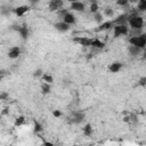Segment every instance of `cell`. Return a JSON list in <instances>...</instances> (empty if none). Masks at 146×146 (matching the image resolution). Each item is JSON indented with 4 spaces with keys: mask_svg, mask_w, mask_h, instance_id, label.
Here are the masks:
<instances>
[{
    "mask_svg": "<svg viewBox=\"0 0 146 146\" xmlns=\"http://www.w3.org/2000/svg\"><path fill=\"white\" fill-rule=\"evenodd\" d=\"M41 130H42V125L39 122L34 121V132H40Z\"/></svg>",
    "mask_w": 146,
    "mask_h": 146,
    "instance_id": "obj_27",
    "label": "cell"
},
{
    "mask_svg": "<svg viewBox=\"0 0 146 146\" xmlns=\"http://www.w3.org/2000/svg\"><path fill=\"white\" fill-rule=\"evenodd\" d=\"M67 13H68V11H67L66 9H62V10L59 11V16H60V18H63V17H64V16H65Z\"/></svg>",
    "mask_w": 146,
    "mask_h": 146,
    "instance_id": "obj_32",
    "label": "cell"
},
{
    "mask_svg": "<svg viewBox=\"0 0 146 146\" xmlns=\"http://www.w3.org/2000/svg\"><path fill=\"white\" fill-rule=\"evenodd\" d=\"M30 10V7L29 6H19V7H17V8H15L14 9V13L17 15V16H23L25 13H27Z\"/></svg>",
    "mask_w": 146,
    "mask_h": 146,
    "instance_id": "obj_12",
    "label": "cell"
},
{
    "mask_svg": "<svg viewBox=\"0 0 146 146\" xmlns=\"http://www.w3.org/2000/svg\"><path fill=\"white\" fill-rule=\"evenodd\" d=\"M128 24L131 29H141L144 25V18L141 16H138V15L129 16Z\"/></svg>",
    "mask_w": 146,
    "mask_h": 146,
    "instance_id": "obj_2",
    "label": "cell"
},
{
    "mask_svg": "<svg viewBox=\"0 0 146 146\" xmlns=\"http://www.w3.org/2000/svg\"><path fill=\"white\" fill-rule=\"evenodd\" d=\"M128 19H129V16L128 15H119L114 21H113V24L114 25H121V24H127L128 23Z\"/></svg>",
    "mask_w": 146,
    "mask_h": 146,
    "instance_id": "obj_10",
    "label": "cell"
},
{
    "mask_svg": "<svg viewBox=\"0 0 146 146\" xmlns=\"http://www.w3.org/2000/svg\"><path fill=\"white\" fill-rule=\"evenodd\" d=\"M25 123V116L24 115H19L16 120H15V127H19V125H22V124H24Z\"/></svg>",
    "mask_w": 146,
    "mask_h": 146,
    "instance_id": "obj_22",
    "label": "cell"
},
{
    "mask_svg": "<svg viewBox=\"0 0 146 146\" xmlns=\"http://www.w3.org/2000/svg\"><path fill=\"white\" fill-rule=\"evenodd\" d=\"M139 34H141V29H132V33L130 35L131 36H137Z\"/></svg>",
    "mask_w": 146,
    "mask_h": 146,
    "instance_id": "obj_29",
    "label": "cell"
},
{
    "mask_svg": "<svg viewBox=\"0 0 146 146\" xmlns=\"http://www.w3.org/2000/svg\"><path fill=\"white\" fill-rule=\"evenodd\" d=\"M68 2H75V1H79V0H67Z\"/></svg>",
    "mask_w": 146,
    "mask_h": 146,
    "instance_id": "obj_40",
    "label": "cell"
},
{
    "mask_svg": "<svg viewBox=\"0 0 146 146\" xmlns=\"http://www.w3.org/2000/svg\"><path fill=\"white\" fill-rule=\"evenodd\" d=\"M54 27H55L57 31H59V32H67V31L70 30V24L65 23L64 21H60V22L55 23V24H54Z\"/></svg>",
    "mask_w": 146,
    "mask_h": 146,
    "instance_id": "obj_7",
    "label": "cell"
},
{
    "mask_svg": "<svg viewBox=\"0 0 146 146\" xmlns=\"http://www.w3.org/2000/svg\"><path fill=\"white\" fill-rule=\"evenodd\" d=\"M19 55H21V49H19V47H11V48L9 49V51H8V57L11 58V59L17 58Z\"/></svg>",
    "mask_w": 146,
    "mask_h": 146,
    "instance_id": "obj_11",
    "label": "cell"
},
{
    "mask_svg": "<svg viewBox=\"0 0 146 146\" xmlns=\"http://www.w3.org/2000/svg\"><path fill=\"white\" fill-rule=\"evenodd\" d=\"M91 47L94 48H98V49H103L105 47V43L103 41H100L99 39H92L91 41Z\"/></svg>",
    "mask_w": 146,
    "mask_h": 146,
    "instance_id": "obj_17",
    "label": "cell"
},
{
    "mask_svg": "<svg viewBox=\"0 0 146 146\" xmlns=\"http://www.w3.org/2000/svg\"><path fill=\"white\" fill-rule=\"evenodd\" d=\"M138 9L140 11H146V0H139L138 1Z\"/></svg>",
    "mask_w": 146,
    "mask_h": 146,
    "instance_id": "obj_25",
    "label": "cell"
},
{
    "mask_svg": "<svg viewBox=\"0 0 146 146\" xmlns=\"http://www.w3.org/2000/svg\"><path fill=\"white\" fill-rule=\"evenodd\" d=\"M123 122H130V115H125L123 117Z\"/></svg>",
    "mask_w": 146,
    "mask_h": 146,
    "instance_id": "obj_35",
    "label": "cell"
},
{
    "mask_svg": "<svg viewBox=\"0 0 146 146\" xmlns=\"http://www.w3.org/2000/svg\"><path fill=\"white\" fill-rule=\"evenodd\" d=\"M43 75V71L41 70V68H38V70H35L34 72H33V76L34 78H40V76H42Z\"/></svg>",
    "mask_w": 146,
    "mask_h": 146,
    "instance_id": "obj_26",
    "label": "cell"
},
{
    "mask_svg": "<svg viewBox=\"0 0 146 146\" xmlns=\"http://www.w3.org/2000/svg\"><path fill=\"white\" fill-rule=\"evenodd\" d=\"M7 97H8V94H7V92H1V95H0V99H1V100L7 99Z\"/></svg>",
    "mask_w": 146,
    "mask_h": 146,
    "instance_id": "obj_33",
    "label": "cell"
},
{
    "mask_svg": "<svg viewBox=\"0 0 146 146\" xmlns=\"http://www.w3.org/2000/svg\"><path fill=\"white\" fill-rule=\"evenodd\" d=\"M9 113V108L8 107H5L3 110H2V112H1V115H7Z\"/></svg>",
    "mask_w": 146,
    "mask_h": 146,
    "instance_id": "obj_34",
    "label": "cell"
},
{
    "mask_svg": "<svg viewBox=\"0 0 146 146\" xmlns=\"http://www.w3.org/2000/svg\"><path fill=\"white\" fill-rule=\"evenodd\" d=\"M138 1L139 0H129V2H131V3H138Z\"/></svg>",
    "mask_w": 146,
    "mask_h": 146,
    "instance_id": "obj_37",
    "label": "cell"
},
{
    "mask_svg": "<svg viewBox=\"0 0 146 146\" xmlns=\"http://www.w3.org/2000/svg\"><path fill=\"white\" fill-rule=\"evenodd\" d=\"M91 41H92V39H89L87 36H75V38H73V42H76V43H79L80 46H83V47L91 46Z\"/></svg>",
    "mask_w": 146,
    "mask_h": 146,
    "instance_id": "obj_4",
    "label": "cell"
},
{
    "mask_svg": "<svg viewBox=\"0 0 146 146\" xmlns=\"http://www.w3.org/2000/svg\"><path fill=\"white\" fill-rule=\"evenodd\" d=\"M63 21L67 24H75V16L72 14V13H67L64 17H63Z\"/></svg>",
    "mask_w": 146,
    "mask_h": 146,
    "instance_id": "obj_15",
    "label": "cell"
},
{
    "mask_svg": "<svg viewBox=\"0 0 146 146\" xmlns=\"http://www.w3.org/2000/svg\"><path fill=\"white\" fill-rule=\"evenodd\" d=\"M94 18H95V22H97L98 24H102L103 23V21H104V18H103V15L98 11V13H96V14H94Z\"/></svg>",
    "mask_w": 146,
    "mask_h": 146,
    "instance_id": "obj_24",
    "label": "cell"
},
{
    "mask_svg": "<svg viewBox=\"0 0 146 146\" xmlns=\"http://www.w3.org/2000/svg\"><path fill=\"white\" fill-rule=\"evenodd\" d=\"M90 13L92 14H96L98 13V9H99V6H98V2H94V3H90Z\"/></svg>",
    "mask_w": 146,
    "mask_h": 146,
    "instance_id": "obj_23",
    "label": "cell"
},
{
    "mask_svg": "<svg viewBox=\"0 0 146 146\" xmlns=\"http://www.w3.org/2000/svg\"><path fill=\"white\" fill-rule=\"evenodd\" d=\"M91 133H92V127H91L90 123H87L84 125V128H83V135L87 136V137H90Z\"/></svg>",
    "mask_w": 146,
    "mask_h": 146,
    "instance_id": "obj_18",
    "label": "cell"
},
{
    "mask_svg": "<svg viewBox=\"0 0 146 146\" xmlns=\"http://www.w3.org/2000/svg\"><path fill=\"white\" fill-rule=\"evenodd\" d=\"M138 86H140V87H146V76L139 78V80H138Z\"/></svg>",
    "mask_w": 146,
    "mask_h": 146,
    "instance_id": "obj_28",
    "label": "cell"
},
{
    "mask_svg": "<svg viewBox=\"0 0 146 146\" xmlns=\"http://www.w3.org/2000/svg\"><path fill=\"white\" fill-rule=\"evenodd\" d=\"M84 3L80 2V1H75V2H71V6H70V9L74 10V11H84Z\"/></svg>",
    "mask_w": 146,
    "mask_h": 146,
    "instance_id": "obj_9",
    "label": "cell"
},
{
    "mask_svg": "<svg viewBox=\"0 0 146 146\" xmlns=\"http://www.w3.org/2000/svg\"><path fill=\"white\" fill-rule=\"evenodd\" d=\"M113 25H114V24H113V22H111V21H108V22H103L102 24H99V25H98V27H97L95 31H96V32L106 31V30H110V29L114 27Z\"/></svg>",
    "mask_w": 146,
    "mask_h": 146,
    "instance_id": "obj_8",
    "label": "cell"
},
{
    "mask_svg": "<svg viewBox=\"0 0 146 146\" xmlns=\"http://www.w3.org/2000/svg\"><path fill=\"white\" fill-rule=\"evenodd\" d=\"M84 120V114L81 112H74L73 113V122L74 123H80Z\"/></svg>",
    "mask_w": 146,
    "mask_h": 146,
    "instance_id": "obj_16",
    "label": "cell"
},
{
    "mask_svg": "<svg viewBox=\"0 0 146 146\" xmlns=\"http://www.w3.org/2000/svg\"><path fill=\"white\" fill-rule=\"evenodd\" d=\"M104 15L106 16V17H113L114 16V9L112 8V7H106L105 9H104Z\"/></svg>",
    "mask_w": 146,
    "mask_h": 146,
    "instance_id": "obj_21",
    "label": "cell"
},
{
    "mask_svg": "<svg viewBox=\"0 0 146 146\" xmlns=\"http://www.w3.org/2000/svg\"><path fill=\"white\" fill-rule=\"evenodd\" d=\"M114 38H119L121 35H127L129 33V27L127 24L121 25H114Z\"/></svg>",
    "mask_w": 146,
    "mask_h": 146,
    "instance_id": "obj_3",
    "label": "cell"
},
{
    "mask_svg": "<svg viewBox=\"0 0 146 146\" xmlns=\"http://www.w3.org/2000/svg\"><path fill=\"white\" fill-rule=\"evenodd\" d=\"M64 2L63 0H50L49 1V10L50 11H56L63 7Z\"/></svg>",
    "mask_w": 146,
    "mask_h": 146,
    "instance_id": "obj_6",
    "label": "cell"
},
{
    "mask_svg": "<svg viewBox=\"0 0 146 146\" xmlns=\"http://www.w3.org/2000/svg\"><path fill=\"white\" fill-rule=\"evenodd\" d=\"M14 30H16L19 34H21V36L24 39V40H26L27 38H29V29H27V26L25 25V24H23L22 26H11Z\"/></svg>",
    "mask_w": 146,
    "mask_h": 146,
    "instance_id": "obj_5",
    "label": "cell"
},
{
    "mask_svg": "<svg viewBox=\"0 0 146 146\" xmlns=\"http://www.w3.org/2000/svg\"><path fill=\"white\" fill-rule=\"evenodd\" d=\"M121 68H122V63H120V62H113V63L108 66V70H110L112 73H116V72H119Z\"/></svg>",
    "mask_w": 146,
    "mask_h": 146,
    "instance_id": "obj_14",
    "label": "cell"
},
{
    "mask_svg": "<svg viewBox=\"0 0 146 146\" xmlns=\"http://www.w3.org/2000/svg\"><path fill=\"white\" fill-rule=\"evenodd\" d=\"M141 48H138V47H136V46H133V44H130L129 47H128V51H129V54L131 55V56H138V55H140V52H141Z\"/></svg>",
    "mask_w": 146,
    "mask_h": 146,
    "instance_id": "obj_13",
    "label": "cell"
},
{
    "mask_svg": "<svg viewBox=\"0 0 146 146\" xmlns=\"http://www.w3.org/2000/svg\"><path fill=\"white\" fill-rule=\"evenodd\" d=\"M116 3L119 5V6H127L128 3H129V0H116Z\"/></svg>",
    "mask_w": 146,
    "mask_h": 146,
    "instance_id": "obj_30",
    "label": "cell"
},
{
    "mask_svg": "<svg viewBox=\"0 0 146 146\" xmlns=\"http://www.w3.org/2000/svg\"><path fill=\"white\" fill-rule=\"evenodd\" d=\"M52 115H54L55 117H59V116H62V112L58 111V110H55V111L52 112Z\"/></svg>",
    "mask_w": 146,
    "mask_h": 146,
    "instance_id": "obj_31",
    "label": "cell"
},
{
    "mask_svg": "<svg viewBox=\"0 0 146 146\" xmlns=\"http://www.w3.org/2000/svg\"><path fill=\"white\" fill-rule=\"evenodd\" d=\"M129 43L130 44H133L138 48H141V49H145L146 47V33H141L137 36H131L129 38Z\"/></svg>",
    "mask_w": 146,
    "mask_h": 146,
    "instance_id": "obj_1",
    "label": "cell"
},
{
    "mask_svg": "<svg viewBox=\"0 0 146 146\" xmlns=\"http://www.w3.org/2000/svg\"><path fill=\"white\" fill-rule=\"evenodd\" d=\"M41 92L43 95H47L50 92V83H47V82H43L41 84Z\"/></svg>",
    "mask_w": 146,
    "mask_h": 146,
    "instance_id": "obj_19",
    "label": "cell"
},
{
    "mask_svg": "<svg viewBox=\"0 0 146 146\" xmlns=\"http://www.w3.org/2000/svg\"><path fill=\"white\" fill-rule=\"evenodd\" d=\"M40 0H30V2L32 3V5H35V3H38Z\"/></svg>",
    "mask_w": 146,
    "mask_h": 146,
    "instance_id": "obj_36",
    "label": "cell"
},
{
    "mask_svg": "<svg viewBox=\"0 0 146 146\" xmlns=\"http://www.w3.org/2000/svg\"><path fill=\"white\" fill-rule=\"evenodd\" d=\"M41 78H42L43 82H47V83H50V84L54 82V78H52V75H50L49 73H43V75H42Z\"/></svg>",
    "mask_w": 146,
    "mask_h": 146,
    "instance_id": "obj_20",
    "label": "cell"
},
{
    "mask_svg": "<svg viewBox=\"0 0 146 146\" xmlns=\"http://www.w3.org/2000/svg\"><path fill=\"white\" fill-rule=\"evenodd\" d=\"M90 1V3H94V2H97V0H89Z\"/></svg>",
    "mask_w": 146,
    "mask_h": 146,
    "instance_id": "obj_39",
    "label": "cell"
},
{
    "mask_svg": "<svg viewBox=\"0 0 146 146\" xmlns=\"http://www.w3.org/2000/svg\"><path fill=\"white\" fill-rule=\"evenodd\" d=\"M143 59H146V50H145L144 54H143Z\"/></svg>",
    "mask_w": 146,
    "mask_h": 146,
    "instance_id": "obj_38",
    "label": "cell"
}]
</instances>
